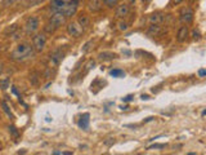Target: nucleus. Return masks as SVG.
I'll return each instance as SVG.
<instances>
[{"label":"nucleus","mask_w":206,"mask_h":155,"mask_svg":"<svg viewBox=\"0 0 206 155\" xmlns=\"http://www.w3.org/2000/svg\"><path fill=\"white\" fill-rule=\"evenodd\" d=\"M9 83H10L9 78H4L3 80H0V88H2V89H7V88H9Z\"/></svg>","instance_id":"obj_18"},{"label":"nucleus","mask_w":206,"mask_h":155,"mask_svg":"<svg viewBox=\"0 0 206 155\" xmlns=\"http://www.w3.org/2000/svg\"><path fill=\"white\" fill-rule=\"evenodd\" d=\"M2 71H3V64H0V74H2Z\"/></svg>","instance_id":"obj_35"},{"label":"nucleus","mask_w":206,"mask_h":155,"mask_svg":"<svg viewBox=\"0 0 206 155\" xmlns=\"http://www.w3.org/2000/svg\"><path fill=\"white\" fill-rule=\"evenodd\" d=\"M102 4L107 5L108 8H114V7H116V5H117V0H103Z\"/></svg>","instance_id":"obj_19"},{"label":"nucleus","mask_w":206,"mask_h":155,"mask_svg":"<svg viewBox=\"0 0 206 155\" xmlns=\"http://www.w3.org/2000/svg\"><path fill=\"white\" fill-rule=\"evenodd\" d=\"M54 27L52 26V25L51 23H49V25H47V27H45V31H48V33H54Z\"/></svg>","instance_id":"obj_27"},{"label":"nucleus","mask_w":206,"mask_h":155,"mask_svg":"<svg viewBox=\"0 0 206 155\" xmlns=\"http://www.w3.org/2000/svg\"><path fill=\"white\" fill-rule=\"evenodd\" d=\"M142 2H147V0H142Z\"/></svg>","instance_id":"obj_36"},{"label":"nucleus","mask_w":206,"mask_h":155,"mask_svg":"<svg viewBox=\"0 0 206 155\" xmlns=\"http://www.w3.org/2000/svg\"><path fill=\"white\" fill-rule=\"evenodd\" d=\"M2 106H3V110L5 111V113H7V114H8L9 116H12V113H10V110H9V107H8V105H7V103H5L4 101L2 102Z\"/></svg>","instance_id":"obj_24"},{"label":"nucleus","mask_w":206,"mask_h":155,"mask_svg":"<svg viewBox=\"0 0 206 155\" xmlns=\"http://www.w3.org/2000/svg\"><path fill=\"white\" fill-rule=\"evenodd\" d=\"M187 38H188V27L187 26H182L179 30H178V34H177V40L183 43L187 40Z\"/></svg>","instance_id":"obj_11"},{"label":"nucleus","mask_w":206,"mask_h":155,"mask_svg":"<svg viewBox=\"0 0 206 155\" xmlns=\"http://www.w3.org/2000/svg\"><path fill=\"white\" fill-rule=\"evenodd\" d=\"M89 118H90V115L88 113H85L81 115L80 120H79V127L81 129H84V131H88L89 129Z\"/></svg>","instance_id":"obj_10"},{"label":"nucleus","mask_w":206,"mask_h":155,"mask_svg":"<svg viewBox=\"0 0 206 155\" xmlns=\"http://www.w3.org/2000/svg\"><path fill=\"white\" fill-rule=\"evenodd\" d=\"M63 57H65V53L62 52L61 48L54 49V51L51 53V61H52L53 65H59L62 62V60H63Z\"/></svg>","instance_id":"obj_7"},{"label":"nucleus","mask_w":206,"mask_h":155,"mask_svg":"<svg viewBox=\"0 0 206 155\" xmlns=\"http://www.w3.org/2000/svg\"><path fill=\"white\" fill-rule=\"evenodd\" d=\"M44 2L45 0H28V7H35V5H39Z\"/></svg>","instance_id":"obj_20"},{"label":"nucleus","mask_w":206,"mask_h":155,"mask_svg":"<svg viewBox=\"0 0 206 155\" xmlns=\"http://www.w3.org/2000/svg\"><path fill=\"white\" fill-rule=\"evenodd\" d=\"M37 29H39V18L35 16L30 17L26 21V23H24V31H26V34L27 35L34 34Z\"/></svg>","instance_id":"obj_3"},{"label":"nucleus","mask_w":206,"mask_h":155,"mask_svg":"<svg viewBox=\"0 0 206 155\" xmlns=\"http://www.w3.org/2000/svg\"><path fill=\"white\" fill-rule=\"evenodd\" d=\"M77 4H79V0H70V2H67L63 12H62V13L65 14V17H71L76 13Z\"/></svg>","instance_id":"obj_5"},{"label":"nucleus","mask_w":206,"mask_h":155,"mask_svg":"<svg viewBox=\"0 0 206 155\" xmlns=\"http://www.w3.org/2000/svg\"><path fill=\"white\" fill-rule=\"evenodd\" d=\"M164 147H165L164 144H160V145H159V144H155V145H152V146H149L148 149H164Z\"/></svg>","instance_id":"obj_26"},{"label":"nucleus","mask_w":206,"mask_h":155,"mask_svg":"<svg viewBox=\"0 0 206 155\" xmlns=\"http://www.w3.org/2000/svg\"><path fill=\"white\" fill-rule=\"evenodd\" d=\"M182 2H183V0H173L171 4H173V5H177V4H179V3H182Z\"/></svg>","instance_id":"obj_32"},{"label":"nucleus","mask_w":206,"mask_h":155,"mask_svg":"<svg viewBox=\"0 0 206 155\" xmlns=\"http://www.w3.org/2000/svg\"><path fill=\"white\" fill-rule=\"evenodd\" d=\"M67 33L70 34L71 36H73V38H77V36L80 35V33H81V29L79 27V25L77 23H70L67 26Z\"/></svg>","instance_id":"obj_9"},{"label":"nucleus","mask_w":206,"mask_h":155,"mask_svg":"<svg viewBox=\"0 0 206 155\" xmlns=\"http://www.w3.org/2000/svg\"><path fill=\"white\" fill-rule=\"evenodd\" d=\"M77 23L80 25L81 27H88L89 23H90V21H89V18L86 17V16H80L79 20H77Z\"/></svg>","instance_id":"obj_16"},{"label":"nucleus","mask_w":206,"mask_h":155,"mask_svg":"<svg viewBox=\"0 0 206 155\" xmlns=\"http://www.w3.org/2000/svg\"><path fill=\"white\" fill-rule=\"evenodd\" d=\"M92 44V41H89V43H86V44H85V47L83 48V51L84 52H86V51H88V49H89V45Z\"/></svg>","instance_id":"obj_30"},{"label":"nucleus","mask_w":206,"mask_h":155,"mask_svg":"<svg viewBox=\"0 0 206 155\" xmlns=\"http://www.w3.org/2000/svg\"><path fill=\"white\" fill-rule=\"evenodd\" d=\"M149 21H151V23H153V25L162 23V21H164V14L160 13V12H157V13H153V14L149 16Z\"/></svg>","instance_id":"obj_13"},{"label":"nucleus","mask_w":206,"mask_h":155,"mask_svg":"<svg viewBox=\"0 0 206 155\" xmlns=\"http://www.w3.org/2000/svg\"><path fill=\"white\" fill-rule=\"evenodd\" d=\"M116 58V54L112 53V52H103L99 54V60H103V61H110V60H114Z\"/></svg>","instance_id":"obj_15"},{"label":"nucleus","mask_w":206,"mask_h":155,"mask_svg":"<svg viewBox=\"0 0 206 155\" xmlns=\"http://www.w3.org/2000/svg\"><path fill=\"white\" fill-rule=\"evenodd\" d=\"M192 35H193V39H195V40H200V39H201V35H200V33H198V31H193V33H192Z\"/></svg>","instance_id":"obj_25"},{"label":"nucleus","mask_w":206,"mask_h":155,"mask_svg":"<svg viewBox=\"0 0 206 155\" xmlns=\"http://www.w3.org/2000/svg\"><path fill=\"white\" fill-rule=\"evenodd\" d=\"M142 98H143V100H149V97H148V96H144V95L142 96Z\"/></svg>","instance_id":"obj_34"},{"label":"nucleus","mask_w":206,"mask_h":155,"mask_svg":"<svg viewBox=\"0 0 206 155\" xmlns=\"http://www.w3.org/2000/svg\"><path fill=\"white\" fill-rule=\"evenodd\" d=\"M132 97H133V96H126L125 98H122V101H125V102H128V101H130V100H132Z\"/></svg>","instance_id":"obj_33"},{"label":"nucleus","mask_w":206,"mask_h":155,"mask_svg":"<svg viewBox=\"0 0 206 155\" xmlns=\"http://www.w3.org/2000/svg\"><path fill=\"white\" fill-rule=\"evenodd\" d=\"M47 44V36L45 34H36L32 39V48L36 52H41Z\"/></svg>","instance_id":"obj_2"},{"label":"nucleus","mask_w":206,"mask_h":155,"mask_svg":"<svg viewBox=\"0 0 206 155\" xmlns=\"http://www.w3.org/2000/svg\"><path fill=\"white\" fill-rule=\"evenodd\" d=\"M17 0H3V5L4 7H10V5H13Z\"/></svg>","instance_id":"obj_23"},{"label":"nucleus","mask_w":206,"mask_h":155,"mask_svg":"<svg viewBox=\"0 0 206 155\" xmlns=\"http://www.w3.org/2000/svg\"><path fill=\"white\" fill-rule=\"evenodd\" d=\"M160 33V26L157 25H152L151 29H149V34H159Z\"/></svg>","instance_id":"obj_21"},{"label":"nucleus","mask_w":206,"mask_h":155,"mask_svg":"<svg viewBox=\"0 0 206 155\" xmlns=\"http://www.w3.org/2000/svg\"><path fill=\"white\" fill-rule=\"evenodd\" d=\"M205 74H206V71H205L204 69H201V70H200V71H198V75H200V76H201V78H202V76H205Z\"/></svg>","instance_id":"obj_31"},{"label":"nucleus","mask_w":206,"mask_h":155,"mask_svg":"<svg viewBox=\"0 0 206 155\" xmlns=\"http://www.w3.org/2000/svg\"><path fill=\"white\" fill-rule=\"evenodd\" d=\"M128 13H129V7L126 4H121L116 8V17H118V18L128 16Z\"/></svg>","instance_id":"obj_12"},{"label":"nucleus","mask_w":206,"mask_h":155,"mask_svg":"<svg viewBox=\"0 0 206 155\" xmlns=\"http://www.w3.org/2000/svg\"><path fill=\"white\" fill-rule=\"evenodd\" d=\"M89 9L93 12H98L102 9V0H92L89 3Z\"/></svg>","instance_id":"obj_14"},{"label":"nucleus","mask_w":206,"mask_h":155,"mask_svg":"<svg viewBox=\"0 0 206 155\" xmlns=\"http://www.w3.org/2000/svg\"><path fill=\"white\" fill-rule=\"evenodd\" d=\"M65 18L66 17L62 12H54L51 17V20H49V23H51L54 29H58L59 26H62V25L65 23Z\"/></svg>","instance_id":"obj_4"},{"label":"nucleus","mask_w":206,"mask_h":155,"mask_svg":"<svg viewBox=\"0 0 206 155\" xmlns=\"http://www.w3.org/2000/svg\"><path fill=\"white\" fill-rule=\"evenodd\" d=\"M118 26H120V30H122V31H125L128 29V25L125 22H120V23H118Z\"/></svg>","instance_id":"obj_28"},{"label":"nucleus","mask_w":206,"mask_h":155,"mask_svg":"<svg viewBox=\"0 0 206 155\" xmlns=\"http://www.w3.org/2000/svg\"><path fill=\"white\" fill-rule=\"evenodd\" d=\"M110 75H111V76H114V78H122L124 75H125V72H124L122 70H117V69H115V70H111V71H110Z\"/></svg>","instance_id":"obj_17"},{"label":"nucleus","mask_w":206,"mask_h":155,"mask_svg":"<svg viewBox=\"0 0 206 155\" xmlns=\"http://www.w3.org/2000/svg\"><path fill=\"white\" fill-rule=\"evenodd\" d=\"M17 29H18V27H17V25H13L12 27H9V29L5 30V33H4V34H5V35H9V34H10V35H13V33H14Z\"/></svg>","instance_id":"obj_22"},{"label":"nucleus","mask_w":206,"mask_h":155,"mask_svg":"<svg viewBox=\"0 0 206 155\" xmlns=\"http://www.w3.org/2000/svg\"><path fill=\"white\" fill-rule=\"evenodd\" d=\"M66 3L65 0H52L51 2V10L53 12H63L65 7H66Z\"/></svg>","instance_id":"obj_8"},{"label":"nucleus","mask_w":206,"mask_h":155,"mask_svg":"<svg viewBox=\"0 0 206 155\" xmlns=\"http://www.w3.org/2000/svg\"><path fill=\"white\" fill-rule=\"evenodd\" d=\"M193 20V10L191 8H183L180 10V21L183 23H191Z\"/></svg>","instance_id":"obj_6"},{"label":"nucleus","mask_w":206,"mask_h":155,"mask_svg":"<svg viewBox=\"0 0 206 155\" xmlns=\"http://www.w3.org/2000/svg\"><path fill=\"white\" fill-rule=\"evenodd\" d=\"M32 56H34V48L28 43H21L12 52L10 58L14 61H24V60H28L30 57H32Z\"/></svg>","instance_id":"obj_1"},{"label":"nucleus","mask_w":206,"mask_h":155,"mask_svg":"<svg viewBox=\"0 0 206 155\" xmlns=\"http://www.w3.org/2000/svg\"><path fill=\"white\" fill-rule=\"evenodd\" d=\"M9 132H12V133H13V134L16 136V137L18 136V132L16 131V128H14V127H9Z\"/></svg>","instance_id":"obj_29"}]
</instances>
